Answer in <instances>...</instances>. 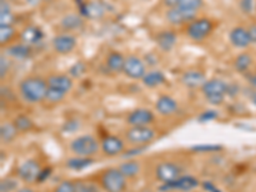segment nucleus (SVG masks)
<instances>
[{"instance_id":"f8f14e48","label":"nucleus","mask_w":256,"mask_h":192,"mask_svg":"<svg viewBox=\"0 0 256 192\" xmlns=\"http://www.w3.org/2000/svg\"><path fill=\"white\" fill-rule=\"evenodd\" d=\"M52 46L58 54H70L76 49L77 40L74 36L70 34H62L52 38Z\"/></svg>"},{"instance_id":"79ce46f5","label":"nucleus","mask_w":256,"mask_h":192,"mask_svg":"<svg viewBox=\"0 0 256 192\" xmlns=\"http://www.w3.org/2000/svg\"><path fill=\"white\" fill-rule=\"evenodd\" d=\"M86 13L88 14V17L98 18L100 16H102V6H98L96 3H90L86 6Z\"/></svg>"},{"instance_id":"4468645a","label":"nucleus","mask_w":256,"mask_h":192,"mask_svg":"<svg viewBox=\"0 0 256 192\" xmlns=\"http://www.w3.org/2000/svg\"><path fill=\"white\" fill-rule=\"evenodd\" d=\"M180 105H178L177 100L172 98L170 95H162L158 98L155 102V110L160 114V116H169L177 113Z\"/></svg>"},{"instance_id":"c85d7f7f","label":"nucleus","mask_w":256,"mask_h":192,"mask_svg":"<svg viewBox=\"0 0 256 192\" xmlns=\"http://www.w3.org/2000/svg\"><path fill=\"white\" fill-rule=\"evenodd\" d=\"M12 122L18 130V132H28L31 130H34V127H35L34 120L28 116H26V114H20V116H16Z\"/></svg>"},{"instance_id":"a19ab883","label":"nucleus","mask_w":256,"mask_h":192,"mask_svg":"<svg viewBox=\"0 0 256 192\" xmlns=\"http://www.w3.org/2000/svg\"><path fill=\"white\" fill-rule=\"evenodd\" d=\"M9 67H10V62H9L8 56L6 54H2L0 56V78L3 80L6 76Z\"/></svg>"},{"instance_id":"cd10ccee","label":"nucleus","mask_w":256,"mask_h":192,"mask_svg":"<svg viewBox=\"0 0 256 192\" xmlns=\"http://www.w3.org/2000/svg\"><path fill=\"white\" fill-rule=\"evenodd\" d=\"M251 64H252V58L248 52H241L240 56H236L233 62V67L238 73H244L246 70H250Z\"/></svg>"},{"instance_id":"b1692460","label":"nucleus","mask_w":256,"mask_h":192,"mask_svg":"<svg viewBox=\"0 0 256 192\" xmlns=\"http://www.w3.org/2000/svg\"><path fill=\"white\" fill-rule=\"evenodd\" d=\"M6 56L13 59H18V60H24V59H27L31 56V46L24 44V42L10 45L6 49Z\"/></svg>"},{"instance_id":"5701e85b","label":"nucleus","mask_w":256,"mask_h":192,"mask_svg":"<svg viewBox=\"0 0 256 192\" xmlns=\"http://www.w3.org/2000/svg\"><path fill=\"white\" fill-rule=\"evenodd\" d=\"M18 130L13 122H3L0 124V141L2 144H12L17 138Z\"/></svg>"},{"instance_id":"4be33fe9","label":"nucleus","mask_w":256,"mask_h":192,"mask_svg":"<svg viewBox=\"0 0 256 192\" xmlns=\"http://www.w3.org/2000/svg\"><path fill=\"white\" fill-rule=\"evenodd\" d=\"M95 163V160L92 158H84V156H77L74 155L73 158H70V159L66 162V166L73 172H81V170H84L86 168L91 166Z\"/></svg>"},{"instance_id":"09e8293b","label":"nucleus","mask_w":256,"mask_h":192,"mask_svg":"<svg viewBox=\"0 0 256 192\" xmlns=\"http://www.w3.org/2000/svg\"><path fill=\"white\" fill-rule=\"evenodd\" d=\"M178 3H180V0H163V4H164V6H166L168 9L177 8Z\"/></svg>"},{"instance_id":"6e6552de","label":"nucleus","mask_w":256,"mask_h":192,"mask_svg":"<svg viewBox=\"0 0 256 192\" xmlns=\"http://www.w3.org/2000/svg\"><path fill=\"white\" fill-rule=\"evenodd\" d=\"M200 186V180L194 176L184 174L180 176L178 180L169 182V184H163L159 187L160 192H191Z\"/></svg>"},{"instance_id":"603ef678","label":"nucleus","mask_w":256,"mask_h":192,"mask_svg":"<svg viewBox=\"0 0 256 192\" xmlns=\"http://www.w3.org/2000/svg\"><path fill=\"white\" fill-rule=\"evenodd\" d=\"M250 102L256 106V88H252L250 94Z\"/></svg>"},{"instance_id":"dca6fc26","label":"nucleus","mask_w":256,"mask_h":192,"mask_svg":"<svg viewBox=\"0 0 256 192\" xmlns=\"http://www.w3.org/2000/svg\"><path fill=\"white\" fill-rule=\"evenodd\" d=\"M230 44L234 48H237V49H246V48H248L252 44L248 30L241 26L234 27L230 32Z\"/></svg>"},{"instance_id":"49530a36","label":"nucleus","mask_w":256,"mask_h":192,"mask_svg":"<svg viewBox=\"0 0 256 192\" xmlns=\"http://www.w3.org/2000/svg\"><path fill=\"white\" fill-rule=\"evenodd\" d=\"M50 174H52V168H50V166H45V168H42L40 176H38V184H41V182L46 180L48 178H49Z\"/></svg>"},{"instance_id":"c9c22d12","label":"nucleus","mask_w":256,"mask_h":192,"mask_svg":"<svg viewBox=\"0 0 256 192\" xmlns=\"http://www.w3.org/2000/svg\"><path fill=\"white\" fill-rule=\"evenodd\" d=\"M148 146H134V148H130L128 150H126L123 152V159H134V158H137L138 155L142 154L144 152H146Z\"/></svg>"},{"instance_id":"37998d69","label":"nucleus","mask_w":256,"mask_h":192,"mask_svg":"<svg viewBox=\"0 0 256 192\" xmlns=\"http://www.w3.org/2000/svg\"><path fill=\"white\" fill-rule=\"evenodd\" d=\"M206 102H209L210 105H220L224 102V99H226V95H210L205 96Z\"/></svg>"},{"instance_id":"4c0bfd02","label":"nucleus","mask_w":256,"mask_h":192,"mask_svg":"<svg viewBox=\"0 0 256 192\" xmlns=\"http://www.w3.org/2000/svg\"><path fill=\"white\" fill-rule=\"evenodd\" d=\"M222 150V145H194L191 146V152H212Z\"/></svg>"},{"instance_id":"f03ea898","label":"nucleus","mask_w":256,"mask_h":192,"mask_svg":"<svg viewBox=\"0 0 256 192\" xmlns=\"http://www.w3.org/2000/svg\"><path fill=\"white\" fill-rule=\"evenodd\" d=\"M70 150L77 156L92 158L102 150V146L92 134H81L70 141Z\"/></svg>"},{"instance_id":"2eb2a0df","label":"nucleus","mask_w":256,"mask_h":192,"mask_svg":"<svg viewBox=\"0 0 256 192\" xmlns=\"http://www.w3.org/2000/svg\"><path fill=\"white\" fill-rule=\"evenodd\" d=\"M180 81L187 88L195 90V88H202V84L206 82V77L204 72L198 70H187L186 72L182 73Z\"/></svg>"},{"instance_id":"39448f33","label":"nucleus","mask_w":256,"mask_h":192,"mask_svg":"<svg viewBox=\"0 0 256 192\" xmlns=\"http://www.w3.org/2000/svg\"><path fill=\"white\" fill-rule=\"evenodd\" d=\"M155 178L159 182L169 184L184 176V168L174 162H162L155 166Z\"/></svg>"},{"instance_id":"e433bc0d","label":"nucleus","mask_w":256,"mask_h":192,"mask_svg":"<svg viewBox=\"0 0 256 192\" xmlns=\"http://www.w3.org/2000/svg\"><path fill=\"white\" fill-rule=\"evenodd\" d=\"M78 130H80V120H74V118L68 120L67 122L62 126V132H63V134H74V132H77Z\"/></svg>"},{"instance_id":"aec40b11","label":"nucleus","mask_w":256,"mask_h":192,"mask_svg":"<svg viewBox=\"0 0 256 192\" xmlns=\"http://www.w3.org/2000/svg\"><path fill=\"white\" fill-rule=\"evenodd\" d=\"M156 44L163 52H170L177 44V35L173 31H162L156 36Z\"/></svg>"},{"instance_id":"5fc2aeb1","label":"nucleus","mask_w":256,"mask_h":192,"mask_svg":"<svg viewBox=\"0 0 256 192\" xmlns=\"http://www.w3.org/2000/svg\"><path fill=\"white\" fill-rule=\"evenodd\" d=\"M17 192H36V191H35V190L30 188V187H22V188L18 190Z\"/></svg>"},{"instance_id":"8fccbe9b","label":"nucleus","mask_w":256,"mask_h":192,"mask_svg":"<svg viewBox=\"0 0 256 192\" xmlns=\"http://www.w3.org/2000/svg\"><path fill=\"white\" fill-rule=\"evenodd\" d=\"M248 30V34H250L251 41H252L254 44H256V24H252V26Z\"/></svg>"},{"instance_id":"7ed1b4c3","label":"nucleus","mask_w":256,"mask_h":192,"mask_svg":"<svg viewBox=\"0 0 256 192\" xmlns=\"http://www.w3.org/2000/svg\"><path fill=\"white\" fill-rule=\"evenodd\" d=\"M100 186L105 192H124L127 190V178L120 168H108L100 174Z\"/></svg>"},{"instance_id":"f3484780","label":"nucleus","mask_w":256,"mask_h":192,"mask_svg":"<svg viewBox=\"0 0 256 192\" xmlns=\"http://www.w3.org/2000/svg\"><path fill=\"white\" fill-rule=\"evenodd\" d=\"M228 88L230 84L227 82H224L220 78H210L206 80L202 88H201V92L204 94V96L210 95H227Z\"/></svg>"},{"instance_id":"a211bd4d","label":"nucleus","mask_w":256,"mask_h":192,"mask_svg":"<svg viewBox=\"0 0 256 192\" xmlns=\"http://www.w3.org/2000/svg\"><path fill=\"white\" fill-rule=\"evenodd\" d=\"M49 88L68 94L73 88V80L66 74H52L46 80Z\"/></svg>"},{"instance_id":"20e7f679","label":"nucleus","mask_w":256,"mask_h":192,"mask_svg":"<svg viewBox=\"0 0 256 192\" xmlns=\"http://www.w3.org/2000/svg\"><path fill=\"white\" fill-rule=\"evenodd\" d=\"M156 138V132L150 126H136L124 132V140L132 146H148Z\"/></svg>"},{"instance_id":"c756f323","label":"nucleus","mask_w":256,"mask_h":192,"mask_svg":"<svg viewBox=\"0 0 256 192\" xmlns=\"http://www.w3.org/2000/svg\"><path fill=\"white\" fill-rule=\"evenodd\" d=\"M74 188L76 192H102V186L92 180H74Z\"/></svg>"},{"instance_id":"a878e982","label":"nucleus","mask_w":256,"mask_h":192,"mask_svg":"<svg viewBox=\"0 0 256 192\" xmlns=\"http://www.w3.org/2000/svg\"><path fill=\"white\" fill-rule=\"evenodd\" d=\"M126 58L118 52H112L108 56H106V67L114 73L123 72L124 68Z\"/></svg>"},{"instance_id":"7c9ffc66","label":"nucleus","mask_w":256,"mask_h":192,"mask_svg":"<svg viewBox=\"0 0 256 192\" xmlns=\"http://www.w3.org/2000/svg\"><path fill=\"white\" fill-rule=\"evenodd\" d=\"M14 22V16L12 14L10 6L6 2L2 0V6H0V26H13Z\"/></svg>"},{"instance_id":"423d86ee","label":"nucleus","mask_w":256,"mask_h":192,"mask_svg":"<svg viewBox=\"0 0 256 192\" xmlns=\"http://www.w3.org/2000/svg\"><path fill=\"white\" fill-rule=\"evenodd\" d=\"M212 28H214V24L209 18H198L187 24L186 34L191 40L202 41L212 34Z\"/></svg>"},{"instance_id":"f704fd0d","label":"nucleus","mask_w":256,"mask_h":192,"mask_svg":"<svg viewBox=\"0 0 256 192\" xmlns=\"http://www.w3.org/2000/svg\"><path fill=\"white\" fill-rule=\"evenodd\" d=\"M202 6H204V0H180L177 8L198 12Z\"/></svg>"},{"instance_id":"0eeeda50","label":"nucleus","mask_w":256,"mask_h":192,"mask_svg":"<svg viewBox=\"0 0 256 192\" xmlns=\"http://www.w3.org/2000/svg\"><path fill=\"white\" fill-rule=\"evenodd\" d=\"M42 166L36 159H27L18 166L17 178L24 184H35L38 182Z\"/></svg>"},{"instance_id":"bb28decb","label":"nucleus","mask_w":256,"mask_h":192,"mask_svg":"<svg viewBox=\"0 0 256 192\" xmlns=\"http://www.w3.org/2000/svg\"><path fill=\"white\" fill-rule=\"evenodd\" d=\"M82 18L81 16L76 14V13H70V14L64 16L60 20L62 28L67 30V31H74V30L80 28L82 26Z\"/></svg>"},{"instance_id":"58836bf2","label":"nucleus","mask_w":256,"mask_h":192,"mask_svg":"<svg viewBox=\"0 0 256 192\" xmlns=\"http://www.w3.org/2000/svg\"><path fill=\"white\" fill-rule=\"evenodd\" d=\"M52 192H76L74 188V180H62L60 184L56 186Z\"/></svg>"},{"instance_id":"3c124183","label":"nucleus","mask_w":256,"mask_h":192,"mask_svg":"<svg viewBox=\"0 0 256 192\" xmlns=\"http://www.w3.org/2000/svg\"><path fill=\"white\" fill-rule=\"evenodd\" d=\"M248 84H250L251 88H256V73H254L252 76L248 80Z\"/></svg>"},{"instance_id":"6e6d98bb","label":"nucleus","mask_w":256,"mask_h":192,"mask_svg":"<svg viewBox=\"0 0 256 192\" xmlns=\"http://www.w3.org/2000/svg\"><path fill=\"white\" fill-rule=\"evenodd\" d=\"M140 192H152V190H148V188H145V190H142V191H140Z\"/></svg>"},{"instance_id":"ea45409f","label":"nucleus","mask_w":256,"mask_h":192,"mask_svg":"<svg viewBox=\"0 0 256 192\" xmlns=\"http://www.w3.org/2000/svg\"><path fill=\"white\" fill-rule=\"evenodd\" d=\"M219 116V113L216 110H214V109H210V110H206L204 112V113H201L200 116H198V120L201 123H206V122H212V120H216Z\"/></svg>"},{"instance_id":"1a4fd4ad","label":"nucleus","mask_w":256,"mask_h":192,"mask_svg":"<svg viewBox=\"0 0 256 192\" xmlns=\"http://www.w3.org/2000/svg\"><path fill=\"white\" fill-rule=\"evenodd\" d=\"M100 146H102V154L110 158L120 156V155L122 156L123 152L127 150V148H126V140L120 138L116 134H106L105 137H102Z\"/></svg>"},{"instance_id":"c03bdc74","label":"nucleus","mask_w":256,"mask_h":192,"mask_svg":"<svg viewBox=\"0 0 256 192\" xmlns=\"http://www.w3.org/2000/svg\"><path fill=\"white\" fill-rule=\"evenodd\" d=\"M254 6H255V4H254V0H241V2H240V8H241L244 13H248V14L252 12Z\"/></svg>"},{"instance_id":"473e14b6","label":"nucleus","mask_w":256,"mask_h":192,"mask_svg":"<svg viewBox=\"0 0 256 192\" xmlns=\"http://www.w3.org/2000/svg\"><path fill=\"white\" fill-rule=\"evenodd\" d=\"M20 190V182L16 178L6 177L0 180V192H17Z\"/></svg>"},{"instance_id":"393cba45","label":"nucleus","mask_w":256,"mask_h":192,"mask_svg":"<svg viewBox=\"0 0 256 192\" xmlns=\"http://www.w3.org/2000/svg\"><path fill=\"white\" fill-rule=\"evenodd\" d=\"M141 81L146 88H155L166 82V74L162 70H150V72H146Z\"/></svg>"},{"instance_id":"412c9836","label":"nucleus","mask_w":256,"mask_h":192,"mask_svg":"<svg viewBox=\"0 0 256 192\" xmlns=\"http://www.w3.org/2000/svg\"><path fill=\"white\" fill-rule=\"evenodd\" d=\"M118 168L127 180H132V178H136L137 176L140 174L141 163L136 159H127Z\"/></svg>"},{"instance_id":"9d476101","label":"nucleus","mask_w":256,"mask_h":192,"mask_svg":"<svg viewBox=\"0 0 256 192\" xmlns=\"http://www.w3.org/2000/svg\"><path fill=\"white\" fill-rule=\"evenodd\" d=\"M123 73L131 80H142L146 74V64L138 56H130L126 58Z\"/></svg>"},{"instance_id":"f257e3e1","label":"nucleus","mask_w":256,"mask_h":192,"mask_svg":"<svg viewBox=\"0 0 256 192\" xmlns=\"http://www.w3.org/2000/svg\"><path fill=\"white\" fill-rule=\"evenodd\" d=\"M49 84L48 81L41 77H27L20 84V98L28 104H40L45 102Z\"/></svg>"},{"instance_id":"6ab92c4d","label":"nucleus","mask_w":256,"mask_h":192,"mask_svg":"<svg viewBox=\"0 0 256 192\" xmlns=\"http://www.w3.org/2000/svg\"><path fill=\"white\" fill-rule=\"evenodd\" d=\"M20 42H24V44L28 45V46H32V45L38 44L42 38H44V34L41 31L38 27L35 26H28L24 30V31L20 32Z\"/></svg>"},{"instance_id":"ddd939ff","label":"nucleus","mask_w":256,"mask_h":192,"mask_svg":"<svg viewBox=\"0 0 256 192\" xmlns=\"http://www.w3.org/2000/svg\"><path fill=\"white\" fill-rule=\"evenodd\" d=\"M166 18L170 24H188L192 20H196V12L180 8H173L166 10Z\"/></svg>"},{"instance_id":"2f4dec72","label":"nucleus","mask_w":256,"mask_h":192,"mask_svg":"<svg viewBox=\"0 0 256 192\" xmlns=\"http://www.w3.org/2000/svg\"><path fill=\"white\" fill-rule=\"evenodd\" d=\"M66 96L67 94L66 92H62V91L56 90V88H48V92H46V98H45V102L50 105H56V104H60L64 99H66Z\"/></svg>"},{"instance_id":"72a5a7b5","label":"nucleus","mask_w":256,"mask_h":192,"mask_svg":"<svg viewBox=\"0 0 256 192\" xmlns=\"http://www.w3.org/2000/svg\"><path fill=\"white\" fill-rule=\"evenodd\" d=\"M16 30L13 26H0V44L6 45L14 38Z\"/></svg>"},{"instance_id":"de8ad7c7","label":"nucleus","mask_w":256,"mask_h":192,"mask_svg":"<svg viewBox=\"0 0 256 192\" xmlns=\"http://www.w3.org/2000/svg\"><path fill=\"white\" fill-rule=\"evenodd\" d=\"M202 187H204L205 191L208 192H222L220 188L216 187L212 184H210V182H204V184H202Z\"/></svg>"},{"instance_id":"864d4df0","label":"nucleus","mask_w":256,"mask_h":192,"mask_svg":"<svg viewBox=\"0 0 256 192\" xmlns=\"http://www.w3.org/2000/svg\"><path fill=\"white\" fill-rule=\"evenodd\" d=\"M24 2H26V3L28 4V6H38V4H40L41 2H42V0H24Z\"/></svg>"},{"instance_id":"9b49d317","label":"nucleus","mask_w":256,"mask_h":192,"mask_svg":"<svg viewBox=\"0 0 256 192\" xmlns=\"http://www.w3.org/2000/svg\"><path fill=\"white\" fill-rule=\"evenodd\" d=\"M126 122L131 127L136 126H150L155 122L154 112L146 108H137L130 112L126 118Z\"/></svg>"},{"instance_id":"a18cd8bd","label":"nucleus","mask_w":256,"mask_h":192,"mask_svg":"<svg viewBox=\"0 0 256 192\" xmlns=\"http://www.w3.org/2000/svg\"><path fill=\"white\" fill-rule=\"evenodd\" d=\"M84 72V66L81 63L74 64V66L70 68V74H72L73 77H81Z\"/></svg>"}]
</instances>
